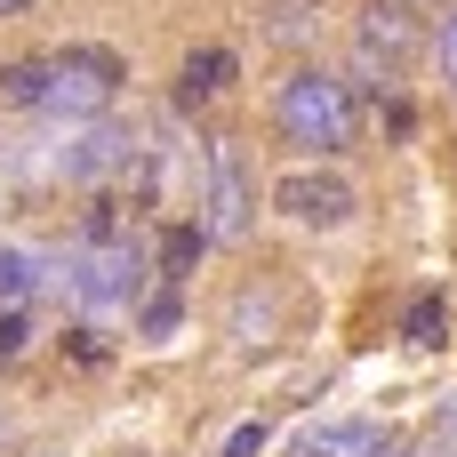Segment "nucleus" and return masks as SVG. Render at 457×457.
I'll return each mask as SVG.
<instances>
[{
  "label": "nucleus",
  "mask_w": 457,
  "mask_h": 457,
  "mask_svg": "<svg viewBox=\"0 0 457 457\" xmlns=\"http://www.w3.org/2000/svg\"><path fill=\"white\" fill-rule=\"evenodd\" d=\"M40 289H64V257L24 249V241H0V313H32Z\"/></svg>",
  "instance_id": "obj_6"
},
{
  "label": "nucleus",
  "mask_w": 457,
  "mask_h": 457,
  "mask_svg": "<svg viewBox=\"0 0 457 457\" xmlns=\"http://www.w3.org/2000/svg\"><path fill=\"white\" fill-rule=\"evenodd\" d=\"M402 329H410V345H442V289H418Z\"/></svg>",
  "instance_id": "obj_12"
},
{
  "label": "nucleus",
  "mask_w": 457,
  "mask_h": 457,
  "mask_svg": "<svg viewBox=\"0 0 457 457\" xmlns=\"http://www.w3.org/2000/svg\"><path fill=\"white\" fill-rule=\"evenodd\" d=\"M426 48H434V72H442V88L457 96V0H450V16L434 24V40H426Z\"/></svg>",
  "instance_id": "obj_13"
},
{
  "label": "nucleus",
  "mask_w": 457,
  "mask_h": 457,
  "mask_svg": "<svg viewBox=\"0 0 457 457\" xmlns=\"http://www.w3.org/2000/svg\"><path fill=\"white\" fill-rule=\"evenodd\" d=\"M257 225V185H249V153L241 137H209V161H201V233L209 241H249Z\"/></svg>",
  "instance_id": "obj_4"
},
{
  "label": "nucleus",
  "mask_w": 457,
  "mask_h": 457,
  "mask_svg": "<svg viewBox=\"0 0 457 457\" xmlns=\"http://www.w3.org/2000/svg\"><path fill=\"white\" fill-rule=\"evenodd\" d=\"M273 209H281L289 225H305V233H337V225L361 217V193H353V177H337V169H281V177H273Z\"/></svg>",
  "instance_id": "obj_5"
},
{
  "label": "nucleus",
  "mask_w": 457,
  "mask_h": 457,
  "mask_svg": "<svg viewBox=\"0 0 457 457\" xmlns=\"http://www.w3.org/2000/svg\"><path fill=\"white\" fill-rule=\"evenodd\" d=\"M305 457H386V426L378 418H345V426H321Z\"/></svg>",
  "instance_id": "obj_10"
},
{
  "label": "nucleus",
  "mask_w": 457,
  "mask_h": 457,
  "mask_svg": "<svg viewBox=\"0 0 457 457\" xmlns=\"http://www.w3.org/2000/svg\"><path fill=\"white\" fill-rule=\"evenodd\" d=\"M64 289L88 305V313H137L145 289H153V241L129 225V209L104 193L88 201L72 249H64Z\"/></svg>",
  "instance_id": "obj_1"
},
{
  "label": "nucleus",
  "mask_w": 457,
  "mask_h": 457,
  "mask_svg": "<svg viewBox=\"0 0 457 457\" xmlns=\"http://www.w3.org/2000/svg\"><path fill=\"white\" fill-rule=\"evenodd\" d=\"M129 321H137V329H145L153 345H161V337H177V321H185V289H169V281H153V289H145V305H137Z\"/></svg>",
  "instance_id": "obj_11"
},
{
  "label": "nucleus",
  "mask_w": 457,
  "mask_h": 457,
  "mask_svg": "<svg viewBox=\"0 0 457 457\" xmlns=\"http://www.w3.org/2000/svg\"><path fill=\"white\" fill-rule=\"evenodd\" d=\"M64 337H72V361H88V370L104 361V337H96V329H64Z\"/></svg>",
  "instance_id": "obj_16"
},
{
  "label": "nucleus",
  "mask_w": 457,
  "mask_h": 457,
  "mask_svg": "<svg viewBox=\"0 0 457 457\" xmlns=\"http://www.w3.org/2000/svg\"><path fill=\"white\" fill-rule=\"evenodd\" d=\"M265 442H273V426H265V418H249V426H233V434H225V457H265Z\"/></svg>",
  "instance_id": "obj_15"
},
{
  "label": "nucleus",
  "mask_w": 457,
  "mask_h": 457,
  "mask_svg": "<svg viewBox=\"0 0 457 457\" xmlns=\"http://www.w3.org/2000/svg\"><path fill=\"white\" fill-rule=\"evenodd\" d=\"M201 249H209V233H201V217H177V225L161 233V249H153V281H169V289H185V281H193V265H201Z\"/></svg>",
  "instance_id": "obj_9"
},
{
  "label": "nucleus",
  "mask_w": 457,
  "mask_h": 457,
  "mask_svg": "<svg viewBox=\"0 0 457 457\" xmlns=\"http://www.w3.org/2000/svg\"><path fill=\"white\" fill-rule=\"evenodd\" d=\"M281 321H289L281 289H273V281H249V289L233 297V313H225V337H233L241 353H257V345H273V337H281Z\"/></svg>",
  "instance_id": "obj_7"
},
{
  "label": "nucleus",
  "mask_w": 457,
  "mask_h": 457,
  "mask_svg": "<svg viewBox=\"0 0 457 457\" xmlns=\"http://www.w3.org/2000/svg\"><path fill=\"white\" fill-rule=\"evenodd\" d=\"M24 8H40V0H0V24H8V16H24Z\"/></svg>",
  "instance_id": "obj_17"
},
{
  "label": "nucleus",
  "mask_w": 457,
  "mask_h": 457,
  "mask_svg": "<svg viewBox=\"0 0 457 457\" xmlns=\"http://www.w3.org/2000/svg\"><path fill=\"white\" fill-rule=\"evenodd\" d=\"M32 345V313H0V370H16Z\"/></svg>",
  "instance_id": "obj_14"
},
{
  "label": "nucleus",
  "mask_w": 457,
  "mask_h": 457,
  "mask_svg": "<svg viewBox=\"0 0 457 457\" xmlns=\"http://www.w3.org/2000/svg\"><path fill=\"white\" fill-rule=\"evenodd\" d=\"M233 72H241V64H233V48H193V56H185V72H177V112H201Z\"/></svg>",
  "instance_id": "obj_8"
},
{
  "label": "nucleus",
  "mask_w": 457,
  "mask_h": 457,
  "mask_svg": "<svg viewBox=\"0 0 457 457\" xmlns=\"http://www.w3.org/2000/svg\"><path fill=\"white\" fill-rule=\"evenodd\" d=\"M40 64V96H32V112H48V120H104L112 112V96H120V80H129V64H120V48H96V40H72V48H56V56H32Z\"/></svg>",
  "instance_id": "obj_3"
},
{
  "label": "nucleus",
  "mask_w": 457,
  "mask_h": 457,
  "mask_svg": "<svg viewBox=\"0 0 457 457\" xmlns=\"http://www.w3.org/2000/svg\"><path fill=\"white\" fill-rule=\"evenodd\" d=\"M273 129H281V145H297L305 161H345V153L361 145V96L345 88V72L297 64V72L273 88Z\"/></svg>",
  "instance_id": "obj_2"
}]
</instances>
